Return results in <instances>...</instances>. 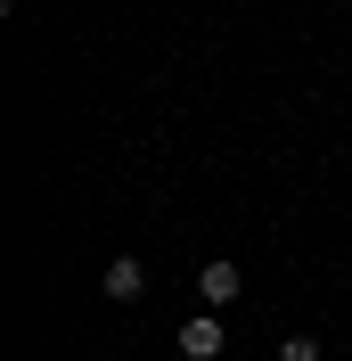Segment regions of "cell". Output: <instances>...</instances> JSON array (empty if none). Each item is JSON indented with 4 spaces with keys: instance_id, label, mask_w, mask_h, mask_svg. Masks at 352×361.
<instances>
[{
    "instance_id": "cell-1",
    "label": "cell",
    "mask_w": 352,
    "mask_h": 361,
    "mask_svg": "<svg viewBox=\"0 0 352 361\" xmlns=\"http://www.w3.org/2000/svg\"><path fill=\"white\" fill-rule=\"evenodd\" d=\"M197 295H205V312H221V304H238V295H246V271L230 263V255H213V263L197 271Z\"/></svg>"
},
{
    "instance_id": "cell-2",
    "label": "cell",
    "mask_w": 352,
    "mask_h": 361,
    "mask_svg": "<svg viewBox=\"0 0 352 361\" xmlns=\"http://www.w3.org/2000/svg\"><path fill=\"white\" fill-rule=\"evenodd\" d=\"M221 353V320L197 312V320H180V361H213Z\"/></svg>"
},
{
    "instance_id": "cell-3",
    "label": "cell",
    "mask_w": 352,
    "mask_h": 361,
    "mask_svg": "<svg viewBox=\"0 0 352 361\" xmlns=\"http://www.w3.org/2000/svg\"><path fill=\"white\" fill-rule=\"evenodd\" d=\"M107 295H115V304H139V295H148V271H139V255H115V263H107Z\"/></svg>"
},
{
    "instance_id": "cell-4",
    "label": "cell",
    "mask_w": 352,
    "mask_h": 361,
    "mask_svg": "<svg viewBox=\"0 0 352 361\" xmlns=\"http://www.w3.org/2000/svg\"><path fill=\"white\" fill-rule=\"evenodd\" d=\"M279 361H320V345H311V337H287V345H279Z\"/></svg>"
}]
</instances>
